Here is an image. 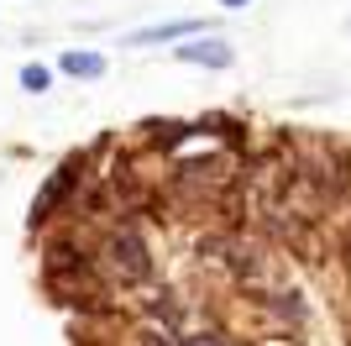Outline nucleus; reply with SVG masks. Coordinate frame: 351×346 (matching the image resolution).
Segmentation results:
<instances>
[{
  "instance_id": "obj_1",
  "label": "nucleus",
  "mask_w": 351,
  "mask_h": 346,
  "mask_svg": "<svg viewBox=\"0 0 351 346\" xmlns=\"http://www.w3.org/2000/svg\"><path fill=\"white\" fill-rule=\"evenodd\" d=\"M95 262H100V273L110 278V284H126V288L158 284V257H152V242L142 236V226H136L132 210H121V216L110 220V231H105L100 246H95Z\"/></svg>"
},
{
  "instance_id": "obj_2",
  "label": "nucleus",
  "mask_w": 351,
  "mask_h": 346,
  "mask_svg": "<svg viewBox=\"0 0 351 346\" xmlns=\"http://www.w3.org/2000/svg\"><path fill=\"white\" fill-rule=\"evenodd\" d=\"M89 178H95V173H89V158H84V152L63 158L58 168H53V178H47V189L37 194V205H32V231H43L58 210L69 216V205H79V194L89 189Z\"/></svg>"
},
{
  "instance_id": "obj_3",
  "label": "nucleus",
  "mask_w": 351,
  "mask_h": 346,
  "mask_svg": "<svg viewBox=\"0 0 351 346\" xmlns=\"http://www.w3.org/2000/svg\"><path fill=\"white\" fill-rule=\"evenodd\" d=\"M173 63H194V69H231L236 63V47L220 37V32H199V37H184V43H173Z\"/></svg>"
},
{
  "instance_id": "obj_4",
  "label": "nucleus",
  "mask_w": 351,
  "mask_h": 346,
  "mask_svg": "<svg viewBox=\"0 0 351 346\" xmlns=\"http://www.w3.org/2000/svg\"><path fill=\"white\" fill-rule=\"evenodd\" d=\"M199 32H215L210 16H178V21H152V27H136L121 37V47H158V43H184V37H199Z\"/></svg>"
},
{
  "instance_id": "obj_5",
  "label": "nucleus",
  "mask_w": 351,
  "mask_h": 346,
  "mask_svg": "<svg viewBox=\"0 0 351 346\" xmlns=\"http://www.w3.org/2000/svg\"><path fill=\"white\" fill-rule=\"evenodd\" d=\"M53 69H58V79L95 84V79H105V73H110V53H95V47H63V53L53 58Z\"/></svg>"
},
{
  "instance_id": "obj_6",
  "label": "nucleus",
  "mask_w": 351,
  "mask_h": 346,
  "mask_svg": "<svg viewBox=\"0 0 351 346\" xmlns=\"http://www.w3.org/2000/svg\"><path fill=\"white\" fill-rule=\"evenodd\" d=\"M263 304H267V315H273V320H289V325H304V315H309L299 288H267Z\"/></svg>"
},
{
  "instance_id": "obj_7",
  "label": "nucleus",
  "mask_w": 351,
  "mask_h": 346,
  "mask_svg": "<svg viewBox=\"0 0 351 346\" xmlns=\"http://www.w3.org/2000/svg\"><path fill=\"white\" fill-rule=\"evenodd\" d=\"M16 79H21V89H27V95H47V89H53V79H58V69H53V63H21V73H16Z\"/></svg>"
},
{
  "instance_id": "obj_8",
  "label": "nucleus",
  "mask_w": 351,
  "mask_h": 346,
  "mask_svg": "<svg viewBox=\"0 0 351 346\" xmlns=\"http://www.w3.org/2000/svg\"><path fill=\"white\" fill-rule=\"evenodd\" d=\"M126 346H178V336H173V331H162V325H142V331H136Z\"/></svg>"
},
{
  "instance_id": "obj_9",
  "label": "nucleus",
  "mask_w": 351,
  "mask_h": 346,
  "mask_svg": "<svg viewBox=\"0 0 351 346\" xmlns=\"http://www.w3.org/2000/svg\"><path fill=\"white\" fill-rule=\"evenodd\" d=\"M178 346H236L226 331H184L178 336Z\"/></svg>"
},
{
  "instance_id": "obj_10",
  "label": "nucleus",
  "mask_w": 351,
  "mask_h": 346,
  "mask_svg": "<svg viewBox=\"0 0 351 346\" xmlns=\"http://www.w3.org/2000/svg\"><path fill=\"white\" fill-rule=\"evenodd\" d=\"M241 5H252V0H220V11H241Z\"/></svg>"
},
{
  "instance_id": "obj_11",
  "label": "nucleus",
  "mask_w": 351,
  "mask_h": 346,
  "mask_svg": "<svg viewBox=\"0 0 351 346\" xmlns=\"http://www.w3.org/2000/svg\"><path fill=\"white\" fill-rule=\"evenodd\" d=\"M346 27H351V21H346Z\"/></svg>"
}]
</instances>
